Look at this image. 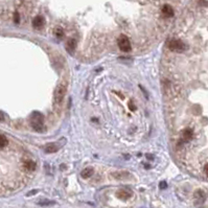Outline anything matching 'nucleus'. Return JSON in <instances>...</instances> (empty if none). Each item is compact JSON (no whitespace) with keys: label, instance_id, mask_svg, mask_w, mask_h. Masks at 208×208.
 Listing matches in <instances>:
<instances>
[{"label":"nucleus","instance_id":"nucleus-6","mask_svg":"<svg viewBox=\"0 0 208 208\" xmlns=\"http://www.w3.org/2000/svg\"><path fill=\"white\" fill-rule=\"evenodd\" d=\"M132 195H133L132 191L128 190V189H119L116 193V197L118 199H120V200H128V199L131 198Z\"/></svg>","mask_w":208,"mask_h":208},{"label":"nucleus","instance_id":"nucleus-12","mask_svg":"<svg viewBox=\"0 0 208 208\" xmlns=\"http://www.w3.org/2000/svg\"><path fill=\"white\" fill-rule=\"evenodd\" d=\"M66 46H67V50L71 54V52L74 50L75 47H76V40H75V39H69V40L67 41V45H66Z\"/></svg>","mask_w":208,"mask_h":208},{"label":"nucleus","instance_id":"nucleus-9","mask_svg":"<svg viewBox=\"0 0 208 208\" xmlns=\"http://www.w3.org/2000/svg\"><path fill=\"white\" fill-rule=\"evenodd\" d=\"M193 132L190 129H185L182 132V139L184 141H189L190 139H193Z\"/></svg>","mask_w":208,"mask_h":208},{"label":"nucleus","instance_id":"nucleus-14","mask_svg":"<svg viewBox=\"0 0 208 208\" xmlns=\"http://www.w3.org/2000/svg\"><path fill=\"white\" fill-rule=\"evenodd\" d=\"M58 151V147L56 145V143H48L45 148V152L48 153V154H51V153H54Z\"/></svg>","mask_w":208,"mask_h":208},{"label":"nucleus","instance_id":"nucleus-10","mask_svg":"<svg viewBox=\"0 0 208 208\" xmlns=\"http://www.w3.org/2000/svg\"><path fill=\"white\" fill-rule=\"evenodd\" d=\"M162 13H163V15L165 16V17H173L174 10H173V8H171V5L165 4V5L162 8Z\"/></svg>","mask_w":208,"mask_h":208},{"label":"nucleus","instance_id":"nucleus-18","mask_svg":"<svg viewBox=\"0 0 208 208\" xmlns=\"http://www.w3.org/2000/svg\"><path fill=\"white\" fill-rule=\"evenodd\" d=\"M54 34H56L57 36H58V37H62V36H63V31H62L61 28H57L56 31H54Z\"/></svg>","mask_w":208,"mask_h":208},{"label":"nucleus","instance_id":"nucleus-11","mask_svg":"<svg viewBox=\"0 0 208 208\" xmlns=\"http://www.w3.org/2000/svg\"><path fill=\"white\" fill-rule=\"evenodd\" d=\"M93 173H94L93 168H91V167H86L85 170L82 171L81 176H82V178H84V179H89V178H90L91 176L93 175Z\"/></svg>","mask_w":208,"mask_h":208},{"label":"nucleus","instance_id":"nucleus-2","mask_svg":"<svg viewBox=\"0 0 208 208\" xmlns=\"http://www.w3.org/2000/svg\"><path fill=\"white\" fill-rule=\"evenodd\" d=\"M31 127L36 130V131H41L43 129V125H44V117L42 114L35 113L31 116Z\"/></svg>","mask_w":208,"mask_h":208},{"label":"nucleus","instance_id":"nucleus-4","mask_svg":"<svg viewBox=\"0 0 208 208\" xmlns=\"http://www.w3.org/2000/svg\"><path fill=\"white\" fill-rule=\"evenodd\" d=\"M193 199H195L196 205H198V206L203 205L207 199L206 191H204L203 189H198V190H196L195 193H193Z\"/></svg>","mask_w":208,"mask_h":208},{"label":"nucleus","instance_id":"nucleus-23","mask_svg":"<svg viewBox=\"0 0 208 208\" xmlns=\"http://www.w3.org/2000/svg\"><path fill=\"white\" fill-rule=\"evenodd\" d=\"M130 109H132V110H135V109H136V108H135V106H134L133 104H132V102H130Z\"/></svg>","mask_w":208,"mask_h":208},{"label":"nucleus","instance_id":"nucleus-22","mask_svg":"<svg viewBox=\"0 0 208 208\" xmlns=\"http://www.w3.org/2000/svg\"><path fill=\"white\" fill-rule=\"evenodd\" d=\"M4 120V116H3V114L0 112V122H3Z\"/></svg>","mask_w":208,"mask_h":208},{"label":"nucleus","instance_id":"nucleus-7","mask_svg":"<svg viewBox=\"0 0 208 208\" xmlns=\"http://www.w3.org/2000/svg\"><path fill=\"white\" fill-rule=\"evenodd\" d=\"M112 177L116 180H125V179H130L131 175L128 171H115V173L112 174Z\"/></svg>","mask_w":208,"mask_h":208},{"label":"nucleus","instance_id":"nucleus-3","mask_svg":"<svg viewBox=\"0 0 208 208\" xmlns=\"http://www.w3.org/2000/svg\"><path fill=\"white\" fill-rule=\"evenodd\" d=\"M66 88H67V85L65 83H61L57 86L56 92H54V100H56L57 104H61L63 102L66 93Z\"/></svg>","mask_w":208,"mask_h":208},{"label":"nucleus","instance_id":"nucleus-5","mask_svg":"<svg viewBox=\"0 0 208 208\" xmlns=\"http://www.w3.org/2000/svg\"><path fill=\"white\" fill-rule=\"evenodd\" d=\"M118 46L119 48L122 50V51H130L131 50V43H130V40L128 39L125 36H120V38L118 39Z\"/></svg>","mask_w":208,"mask_h":208},{"label":"nucleus","instance_id":"nucleus-21","mask_svg":"<svg viewBox=\"0 0 208 208\" xmlns=\"http://www.w3.org/2000/svg\"><path fill=\"white\" fill-rule=\"evenodd\" d=\"M204 173L206 174V176H208V163L204 166Z\"/></svg>","mask_w":208,"mask_h":208},{"label":"nucleus","instance_id":"nucleus-13","mask_svg":"<svg viewBox=\"0 0 208 208\" xmlns=\"http://www.w3.org/2000/svg\"><path fill=\"white\" fill-rule=\"evenodd\" d=\"M43 23H44V19H43V17H41V16H37L33 21L34 27H41L43 25Z\"/></svg>","mask_w":208,"mask_h":208},{"label":"nucleus","instance_id":"nucleus-8","mask_svg":"<svg viewBox=\"0 0 208 208\" xmlns=\"http://www.w3.org/2000/svg\"><path fill=\"white\" fill-rule=\"evenodd\" d=\"M23 167L27 171H34L36 170V163L31 160H26L23 162Z\"/></svg>","mask_w":208,"mask_h":208},{"label":"nucleus","instance_id":"nucleus-20","mask_svg":"<svg viewBox=\"0 0 208 208\" xmlns=\"http://www.w3.org/2000/svg\"><path fill=\"white\" fill-rule=\"evenodd\" d=\"M38 193V190L37 189H35V190H31V191H29L28 193H27V197H29V196H34V195H36V193Z\"/></svg>","mask_w":208,"mask_h":208},{"label":"nucleus","instance_id":"nucleus-1","mask_svg":"<svg viewBox=\"0 0 208 208\" xmlns=\"http://www.w3.org/2000/svg\"><path fill=\"white\" fill-rule=\"evenodd\" d=\"M167 46L171 50L176 52H182L186 49V45L184 44L183 41L178 40V39H171L170 42H168Z\"/></svg>","mask_w":208,"mask_h":208},{"label":"nucleus","instance_id":"nucleus-15","mask_svg":"<svg viewBox=\"0 0 208 208\" xmlns=\"http://www.w3.org/2000/svg\"><path fill=\"white\" fill-rule=\"evenodd\" d=\"M8 145V139L5 135L0 134V148H4Z\"/></svg>","mask_w":208,"mask_h":208},{"label":"nucleus","instance_id":"nucleus-16","mask_svg":"<svg viewBox=\"0 0 208 208\" xmlns=\"http://www.w3.org/2000/svg\"><path fill=\"white\" fill-rule=\"evenodd\" d=\"M38 204L40 205V206H51V205H54V201H50V200H41L38 202Z\"/></svg>","mask_w":208,"mask_h":208},{"label":"nucleus","instance_id":"nucleus-17","mask_svg":"<svg viewBox=\"0 0 208 208\" xmlns=\"http://www.w3.org/2000/svg\"><path fill=\"white\" fill-rule=\"evenodd\" d=\"M166 187H167V184H166L165 181H161L159 183V188L160 189H165Z\"/></svg>","mask_w":208,"mask_h":208},{"label":"nucleus","instance_id":"nucleus-19","mask_svg":"<svg viewBox=\"0 0 208 208\" xmlns=\"http://www.w3.org/2000/svg\"><path fill=\"white\" fill-rule=\"evenodd\" d=\"M19 20H20L19 14H18V13H15V14H14V21H15L16 23H19Z\"/></svg>","mask_w":208,"mask_h":208}]
</instances>
